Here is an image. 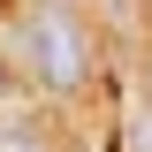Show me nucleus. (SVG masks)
I'll list each match as a JSON object with an SVG mask.
<instances>
[{
	"mask_svg": "<svg viewBox=\"0 0 152 152\" xmlns=\"http://www.w3.org/2000/svg\"><path fill=\"white\" fill-rule=\"evenodd\" d=\"M31 69L38 84H53V91H76L84 76H91V38L69 8H38L31 15Z\"/></svg>",
	"mask_w": 152,
	"mask_h": 152,
	"instance_id": "1",
	"label": "nucleus"
},
{
	"mask_svg": "<svg viewBox=\"0 0 152 152\" xmlns=\"http://www.w3.org/2000/svg\"><path fill=\"white\" fill-rule=\"evenodd\" d=\"M0 152H38V145H31V137H8V145H0Z\"/></svg>",
	"mask_w": 152,
	"mask_h": 152,
	"instance_id": "2",
	"label": "nucleus"
},
{
	"mask_svg": "<svg viewBox=\"0 0 152 152\" xmlns=\"http://www.w3.org/2000/svg\"><path fill=\"white\" fill-rule=\"evenodd\" d=\"M0 99H8V61H0Z\"/></svg>",
	"mask_w": 152,
	"mask_h": 152,
	"instance_id": "3",
	"label": "nucleus"
}]
</instances>
